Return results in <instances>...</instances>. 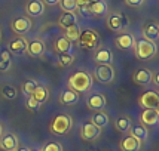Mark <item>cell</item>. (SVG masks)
I'll return each instance as SVG.
<instances>
[{"mask_svg":"<svg viewBox=\"0 0 159 151\" xmlns=\"http://www.w3.org/2000/svg\"><path fill=\"white\" fill-rule=\"evenodd\" d=\"M69 88L77 93L88 92L92 88V76L85 73V71H76L75 74L70 76L69 79Z\"/></svg>","mask_w":159,"mask_h":151,"instance_id":"1","label":"cell"},{"mask_svg":"<svg viewBox=\"0 0 159 151\" xmlns=\"http://www.w3.org/2000/svg\"><path fill=\"white\" fill-rule=\"evenodd\" d=\"M71 117L69 114H58L54 117L52 123H51V132L54 135H64L71 129Z\"/></svg>","mask_w":159,"mask_h":151,"instance_id":"2","label":"cell"},{"mask_svg":"<svg viewBox=\"0 0 159 151\" xmlns=\"http://www.w3.org/2000/svg\"><path fill=\"white\" fill-rule=\"evenodd\" d=\"M134 50H135V55L140 59H150L155 56L156 54V45L153 41H149L143 39V40H135V46H134Z\"/></svg>","mask_w":159,"mask_h":151,"instance_id":"3","label":"cell"},{"mask_svg":"<svg viewBox=\"0 0 159 151\" xmlns=\"http://www.w3.org/2000/svg\"><path fill=\"white\" fill-rule=\"evenodd\" d=\"M77 43L82 49H88V50H92L98 46L100 43V37L98 34L94 31V30H85L82 31L79 37H77Z\"/></svg>","mask_w":159,"mask_h":151,"instance_id":"4","label":"cell"},{"mask_svg":"<svg viewBox=\"0 0 159 151\" xmlns=\"http://www.w3.org/2000/svg\"><path fill=\"white\" fill-rule=\"evenodd\" d=\"M139 104L144 110H158L159 107V95L155 90H147L139 98Z\"/></svg>","mask_w":159,"mask_h":151,"instance_id":"5","label":"cell"},{"mask_svg":"<svg viewBox=\"0 0 159 151\" xmlns=\"http://www.w3.org/2000/svg\"><path fill=\"white\" fill-rule=\"evenodd\" d=\"M94 76L97 77L98 82L101 83H110L115 79V70L110 64H98Z\"/></svg>","mask_w":159,"mask_h":151,"instance_id":"6","label":"cell"},{"mask_svg":"<svg viewBox=\"0 0 159 151\" xmlns=\"http://www.w3.org/2000/svg\"><path fill=\"white\" fill-rule=\"evenodd\" d=\"M128 25V19L122 14H110L107 16V27L111 31H122Z\"/></svg>","mask_w":159,"mask_h":151,"instance_id":"7","label":"cell"},{"mask_svg":"<svg viewBox=\"0 0 159 151\" xmlns=\"http://www.w3.org/2000/svg\"><path fill=\"white\" fill-rule=\"evenodd\" d=\"M100 135H101V129L91 122L82 124V127H80V136L85 141H95L100 138Z\"/></svg>","mask_w":159,"mask_h":151,"instance_id":"8","label":"cell"},{"mask_svg":"<svg viewBox=\"0 0 159 151\" xmlns=\"http://www.w3.org/2000/svg\"><path fill=\"white\" fill-rule=\"evenodd\" d=\"M12 30L14 33L20 36H24L25 33H28L31 30V21L28 16H18L12 21Z\"/></svg>","mask_w":159,"mask_h":151,"instance_id":"9","label":"cell"},{"mask_svg":"<svg viewBox=\"0 0 159 151\" xmlns=\"http://www.w3.org/2000/svg\"><path fill=\"white\" fill-rule=\"evenodd\" d=\"M115 43L119 49L122 50H134L135 46V39L131 33H120V34L115 39Z\"/></svg>","mask_w":159,"mask_h":151,"instance_id":"10","label":"cell"},{"mask_svg":"<svg viewBox=\"0 0 159 151\" xmlns=\"http://www.w3.org/2000/svg\"><path fill=\"white\" fill-rule=\"evenodd\" d=\"M27 45H28L27 39H24L22 36H20V37H15V39H12L9 41L7 50L15 54V55H21V54L27 52Z\"/></svg>","mask_w":159,"mask_h":151,"instance_id":"11","label":"cell"},{"mask_svg":"<svg viewBox=\"0 0 159 151\" xmlns=\"http://www.w3.org/2000/svg\"><path fill=\"white\" fill-rule=\"evenodd\" d=\"M86 105L91 111H101L106 107V96L101 93H94L86 99Z\"/></svg>","mask_w":159,"mask_h":151,"instance_id":"12","label":"cell"},{"mask_svg":"<svg viewBox=\"0 0 159 151\" xmlns=\"http://www.w3.org/2000/svg\"><path fill=\"white\" fill-rule=\"evenodd\" d=\"M129 135H131V136H134L135 139H139L140 142H144V141H147V138H149V131H147V126H144L143 123L131 124Z\"/></svg>","mask_w":159,"mask_h":151,"instance_id":"13","label":"cell"},{"mask_svg":"<svg viewBox=\"0 0 159 151\" xmlns=\"http://www.w3.org/2000/svg\"><path fill=\"white\" fill-rule=\"evenodd\" d=\"M27 50L28 54L31 56H34V58H39L45 54V50H46V46H45V43L40 40V39H34V40L28 41L27 45Z\"/></svg>","mask_w":159,"mask_h":151,"instance_id":"14","label":"cell"},{"mask_svg":"<svg viewBox=\"0 0 159 151\" xmlns=\"http://www.w3.org/2000/svg\"><path fill=\"white\" fill-rule=\"evenodd\" d=\"M18 147V138L14 133H6L0 138V148L5 151H15Z\"/></svg>","mask_w":159,"mask_h":151,"instance_id":"15","label":"cell"},{"mask_svg":"<svg viewBox=\"0 0 159 151\" xmlns=\"http://www.w3.org/2000/svg\"><path fill=\"white\" fill-rule=\"evenodd\" d=\"M143 37L149 41H155L159 39V27L156 22H149L143 27Z\"/></svg>","mask_w":159,"mask_h":151,"instance_id":"16","label":"cell"},{"mask_svg":"<svg viewBox=\"0 0 159 151\" xmlns=\"http://www.w3.org/2000/svg\"><path fill=\"white\" fill-rule=\"evenodd\" d=\"M141 144L139 139H135L134 136L128 135L120 141V150L122 151H140L141 150Z\"/></svg>","mask_w":159,"mask_h":151,"instance_id":"17","label":"cell"},{"mask_svg":"<svg viewBox=\"0 0 159 151\" xmlns=\"http://www.w3.org/2000/svg\"><path fill=\"white\" fill-rule=\"evenodd\" d=\"M141 123L144 126H156L159 122V111L158 110H144L141 113Z\"/></svg>","mask_w":159,"mask_h":151,"instance_id":"18","label":"cell"},{"mask_svg":"<svg viewBox=\"0 0 159 151\" xmlns=\"http://www.w3.org/2000/svg\"><path fill=\"white\" fill-rule=\"evenodd\" d=\"M25 11H27L28 16H40L45 12V3L42 0H31L27 3Z\"/></svg>","mask_w":159,"mask_h":151,"instance_id":"19","label":"cell"},{"mask_svg":"<svg viewBox=\"0 0 159 151\" xmlns=\"http://www.w3.org/2000/svg\"><path fill=\"white\" fill-rule=\"evenodd\" d=\"M152 76H153V73L150 70L140 68L134 74V82L137 83V84H141V86H147L149 83L152 82Z\"/></svg>","mask_w":159,"mask_h":151,"instance_id":"20","label":"cell"},{"mask_svg":"<svg viewBox=\"0 0 159 151\" xmlns=\"http://www.w3.org/2000/svg\"><path fill=\"white\" fill-rule=\"evenodd\" d=\"M77 24V16L75 12H62L61 16L58 18V25L61 28H69L71 25H76Z\"/></svg>","mask_w":159,"mask_h":151,"instance_id":"21","label":"cell"},{"mask_svg":"<svg viewBox=\"0 0 159 151\" xmlns=\"http://www.w3.org/2000/svg\"><path fill=\"white\" fill-rule=\"evenodd\" d=\"M60 101H61V104H66V105H75V104L79 102V93L69 88V89H66L61 92Z\"/></svg>","mask_w":159,"mask_h":151,"instance_id":"22","label":"cell"},{"mask_svg":"<svg viewBox=\"0 0 159 151\" xmlns=\"http://www.w3.org/2000/svg\"><path fill=\"white\" fill-rule=\"evenodd\" d=\"M54 49L58 54H71L73 49V41H70L67 37H60L54 45Z\"/></svg>","mask_w":159,"mask_h":151,"instance_id":"23","label":"cell"},{"mask_svg":"<svg viewBox=\"0 0 159 151\" xmlns=\"http://www.w3.org/2000/svg\"><path fill=\"white\" fill-rule=\"evenodd\" d=\"M91 123H94L100 129H103V127H106L109 124V116L104 111H95L92 114V117H91Z\"/></svg>","mask_w":159,"mask_h":151,"instance_id":"24","label":"cell"},{"mask_svg":"<svg viewBox=\"0 0 159 151\" xmlns=\"http://www.w3.org/2000/svg\"><path fill=\"white\" fill-rule=\"evenodd\" d=\"M113 61V54L109 49H98L95 52V62L97 64H110Z\"/></svg>","mask_w":159,"mask_h":151,"instance_id":"25","label":"cell"},{"mask_svg":"<svg viewBox=\"0 0 159 151\" xmlns=\"http://www.w3.org/2000/svg\"><path fill=\"white\" fill-rule=\"evenodd\" d=\"M88 9H89L91 15H104L107 14V3L104 0H98V2L88 5Z\"/></svg>","mask_w":159,"mask_h":151,"instance_id":"26","label":"cell"},{"mask_svg":"<svg viewBox=\"0 0 159 151\" xmlns=\"http://www.w3.org/2000/svg\"><path fill=\"white\" fill-rule=\"evenodd\" d=\"M131 119L126 116H122L116 119V122H115V126H116V129H118L120 133H128L129 129H131Z\"/></svg>","mask_w":159,"mask_h":151,"instance_id":"27","label":"cell"},{"mask_svg":"<svg viewBox=\"0 0 159 151\" xmlns=\"http://www.w3.org/2000/svg\"><path fill=\"white\" fill-rule=\"evenodd\" d=\"M31 96L34 98L36 101H39L40 104H43V102H46V101H48L49 92H48V89H46L45 86H40V84H37V88H36L34 92L31 93Z\"/></svg>","mask_w":159,"mask_h":151,"instance_id":"28","label":"cell"},{"mask_svg":"<svg viewBox=\"0 0 159 151\" xmlns=\"http://www.w3.org/2000/svg\"><path fill=\"white\" fill-rule=\"evenodd\" d=\"M2 95L7 101H14V99H16V96H18V89L15 86H11V84H5L2 88Z\"/></svg>","mask_w":159,"mask_h":151,"instance_id":"29","label":"cell"},{"mask_svg":"<svg viewBox=\"0 0 159 151\" xmlns=\"http://www.w3.org/2000/svg\"><path fill=\"white\" fill-rule=\"evenodd\" d=\"M58 3L61 6L62 12H76L77 0H60Z\"/></svg>","mask_w":159,"mask_h":151,"instance_id":"30","label":"cell"},{"mask_svg":"<svg viewBox=\"0 0 159 151\" xmlns=\"http://www.w3.org/2000/svg\"><path fill=\"white\" fill-rule=\"evenodd\" d=\"M75 61V55L73 54H58V64L61 67H69Z\"/></svg>","mask_w":159,"mask_h":151,"instance_id":"31","label":"cell"},{"mask_svg":"<svg viewBox=\"0 0 159 151\" xmlns=\"http://www.w3.org/2000/svg\"><path fill=\"white\" fill-rule=\"evenodd\" d=\"M79 34H80V30H79V27H77V24H76V25H71V27L66 28L64 37H67L70 41H73V40H77Z\"/></svg>","mask_w":159,"mask_h":151,"instance_id":"32","label":"cell"},{"mask_svg":"<svg viewBox=\"0 0 159 151\" xmlns=\"http://www.w3.org/2000/svg\"><path fill=\"white\" fill-rule=\"evenodd\" d=\"M37 88V82L36 80H33V79H30V80H27V82H24V84H22V90H24V93L27 96H30L33 92H34V89Z\"/></svg>","mask_w":159,"mask_h":151,"instance_id":"33","label":"cell"},{"mask_svg":"<svg viewBox=\"0 0 159 151\" xmlns=\"http://www.w3.org/2000/svg\"><path fill=\"white\" fill-rule=\"evenodd\" d=\"M25 105H27L28 111H37L39 108H40L42 104L39 102V101H36L34 98L30 95V96H27V102H25Z\"/></svg>","mask_w":159,"mask_h":151,"instance_id":"34","label":"cell"},{"mask_svg":"<svg viewBox=\"0 0 159 151\" xmlns=\"http://www.w3.org/2000/svg\"><path fill=\"white\" fill-rule=\"evenodd\" d=\"M40 151H62V145L60 142H49Z\"/></svg>","mask_w":159,"mask_h":151,"instance_id":"35","label":"cell"},{"mask_svg":"<svg viewBox=\"0 0 159 151\" xmlns=\"http://www.w3.org/2000/svg\"><path fill=\"white\" fill-rule=\"evenodd\" d=\"M77 14H80L82 16H88L89 14V9H88V5H77V9H76Z\"/></svg>","mask_w":159,"mask_h":151,"instance_id":"36","label":"cell"},{"mask_svg":"<svg viewBox=\"0 0 159 151\" xmlns=\"http://www.w3.org/2000/svg\"><path fill=\"white\" fill-rule=\"evenodd\" d=\"M12 67L11 59H0V71H9Z\"/></svg>","mask_w":159,"mask_h":151,"instance_id":"37","label":"cell"},{"mask_svg":"<svg viewBox=\"0 0 159 151\" xmlns=\"http://www.w3.org/2000/svg\"><path fill=\"white\" fill-rule=\"evenodd\" d=\"M144 0H125V3L128 5V6H131V7H139L141 6V3H143Z\"/></svg>","mask_w":159,"mask_h":151,"instance_id":"38","label":"cell"},{"mask_svg":"<svg viewBox=\"0 0 159 151\" xmlns=\"http://www.w3.org/2000/svg\"><path fill=\"white\" fill-rule=\"evenodd\" d=\"M0 59H11V52L9 50H2L0 52Z\"/></svg>","mask_w":159,"mask_h":151,"instance_id":"39","label":"cell"},{"mask_svg":"<svg viewBox=\"0 0 159 151\" xmlns=\"http://www.w3.org/2000/svg\"><path fill=\"white\" fill-rule=\"evenodd\" d=\"M42 2H43L45 5H51V6H54V5H57L60 0H42Z\"/></svg>","mask_w":159,"mask_h":151,"instance_id":"40","label":"cell"},{"mask_svg":"<svg viewBox=\"0 0 159 151\" xmlns=\"http://www.w3.org/2000/svg\"><path fill=\"white\" fill-rule=\"evenodd\" d=\"M152 80H153V83H155L156 86H159V74H153L152 76Z\"/></svg>","mask_w":159,"mask_h":151,"instance_id":"41","label":"cell"},{"mask_svg":"<svg viewBox=\"0 0 159 151\" xmlns=\"http://www.w3.org/2000/svg\"><path fill=\"white\" fill-rule=\"evenodd\" d=\"M15 151H30V148L28 147H20V148H16Z\"/></svg>","mask_w":159,"mask_h":151,"instance_id":"42","label":"cell"},{"mask_svg":"<svg viewBox=\"0 0 159 151\" xmlns=\"http://www.w3.org/2000/svg\"><path fill=\"white\" fill-rule=\"evenodd\" d=\"M0 135H2V126H0Z\"/></svg>","mask_w":159,"mask_h":151,"instance_id":"43","label":"cell"},{"mask_svg":"<svg viewBox=\"0 0 159 151\" xmlns=\"http://www.w3.org/2000/svg\"><path fill=\"white\" fill-rule=\"evenodd\" d=\"M30 151H40V150H30Z\"/></svg>","mask_w":159,"mask_h":151,"instance_id":"44","label":"cell"}]
</instances>
